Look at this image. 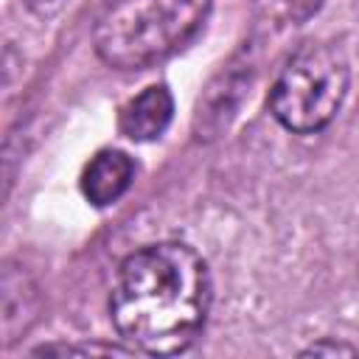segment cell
Here are the masks:
<instances>
[{
  "mask_svg": "<svg viewBox=\"0 0 359 359\" xmlns=\"http://www.w3.org/2000/svg\"><path fill=\"white\" fill-rule=\"evenodd\" d=\"M210 297L205 258L182 241H157L123 258L109 294V320L129 348L171 356L196 342Z\"/></svg>",
  "mask_w": 359,
  "mask_h": 359,
  "instance_id": "cell-1",
  "label": "cell"
},
{
  "mask_svg": "<svg viewBox=\"0 0 359 359\" xmlns=\"http://www.w3.org/2000/svg\"><path fill=\"white\" fill-rule=\"evenodd\" d=\"M210 0H109L93 25L101 62L143 70L188 45L208 17Z\"/></svg>",
  "mask_w": 359,
  "mask_h": 359,
  "instance_id": "cell-2",
  "label": "cell"
},
{
  "mask_svg": "<svg viewBox=\"0 0 359 359\" xmlns=\"http://www.w3.org/2000/svg\"><path fill=\"white\" fill-rule=\"evenodd\" d=\"M348 84L351 65L345 50L334 42H306L275 76L266 104L283 129L311 135L334 121L348 95Z\"/></svg>",
  "mask_w": 359,
  "mask_h": 359,
  "instance_id": "cell-3",
  "label": "cell"
},
{
  "mask_svg": "<svg viewBox=\"0 0 359 359\" xmlns=\"http://www.w3.org/2000/svg\"><path fill=\"white\" fill-rule=\"evenodd\" d=\"M174 118V95L165 84H149L143 93H137L118 118V129L121 135H126L129 140L146 143V140H157L168 123Z\"/></svg>",
  "mask_w": 359,
  "mask_h": 359,
  "instance_id": "cell-4",
  "label": "cell"
},
{
  "mask_svg": "<svg viewBox=\"0 0 359 359\" xmlns=\"http://www.w3.org/2000/svg\"><path fill=\"white\" fill-rule=\"evenodd\" d=\"M135 180V163L126 151L118 149H104L98 151L81 174V194L90 205L95 208H107L112 202H118L129 185Z\"/></svg>",
  "mask_w": 359,
  "mask_h": 359,
  "instance_id": "cell-5",
  "label": "cell"
},
{
  "mask_svg": "<svg viewBox=\"0 0 359 359\" xmlns=\"http://www.w3.org/2000/svg\"><path fill=\"white\" fill-rule=\"evenodd\" d=\"M135 348L118 345H42L34 353H132Z\"/></svg>",
  "mask_w": 359,
  "mask_h": 359,
  "instance_id": "cell-6",
  "label": "cell"
},
{
  "mask_svg": "<svg viewBox=\"0 0 359 359\" xmlns=\"http://www.w3.org/2000/svg\"><path fill=\"white\" fill-rule=\"evenodd\" d=\"M356 353H359V348H353L348 342H334V339H320L300 351V356H356Z\"/></svg>",
  "mask_w": 359,
  "mask_h": 359,
  "instance_id": "cell-7",
  "label": "cell"
},
{
  "mask_svg": "<svg viewBox=\"0 0 359 359\" xmlns=\"http://www.w3.org/2000/svg\"><path fill=\"white\" fill-rule=\"evenodd\" d=\"M31 3H53V0H31Z\"/></svg>",
  "mask_w": 359,
  "mask_h": 359,
  "instance_id": "cell-8",
  "label": "cell"
}]
</instances>
